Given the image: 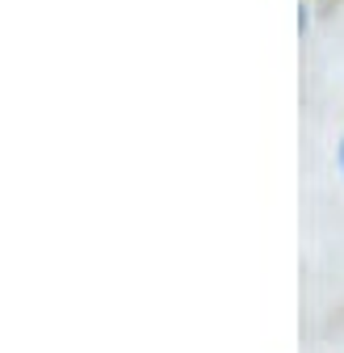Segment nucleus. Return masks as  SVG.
I'll use <instances>...</instances> for the list:
<instances>
[{
    "label": "nucleus",
    "instance_id": "obj_1",
    "mask_svg": "<svg viewBox=\"0 0 344 353\" xmlns=\"http://www.w3.org/2000/svg\"><path fill=\"white\" fill-rule=\"evenodd\" d=\"M332 164H336V176H340V185H344V126H340L336 148H332Z\"/></svg>",
    "mask_w": 344,
    "mask_h": 353
}]
</instances>
